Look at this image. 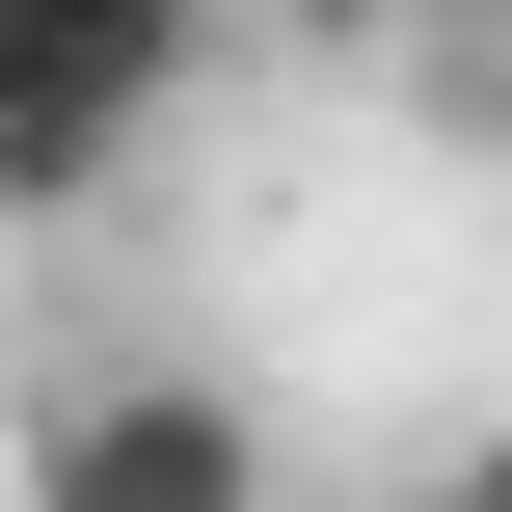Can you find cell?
I'll list each match as a JSON object with an SVG mask.
<instances>
[{"label":"cell","instance_id":"obj_1","mask_svg":"<svg viewBox=\"0 0 512 512\" xmlns=\"http://www.w3.org/2000/svg\"><path fill=\"white\" fill-rule=\"evenodd\" d=\"M216 0H0V216H81L162 108H189Z\"/></svg>","mask_w":512,"mask_h":512},{"label":"cell","instance_id":"obj_2","mask_svg":"<svg viewBox=\"0 0 512 512\" xmlns=\"http://www.w3.org/2000/svg\"><path fill=\"white\" fill-rule=\"evenodd\" d=\"M27 512H270V432H243V378H189V351H81V378L27 405Z\"/></svg>","mask_w":512,"mask_h":512},{"label":"cell","instance_id":"obj_3","mask_svg":"<svg viewBox=\"0 0 512 512\" xmlns=\"http://www.w3.org/2000/svg\"><path fill=\"white\" fill-rule=\"evenodd\" d=\"M432 512H512V432H459V459H432Z\"/></svg>","mask_w":512,"mask_h":512}]
</instances>
